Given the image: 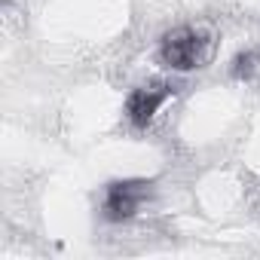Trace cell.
Masks as SVG:
<instances>
[{"label":"cell","mask_w":260,"mask_h":260,"mask_svg":"<svg viewBox=\"0 0 260 260\" xmlns=\"http://www.w3.org/2000/svg\"><path fill=\"white\" fill-rule=\"evenodd\" d=\"M169 95H172V89L166 83H150V86L135 89L132 95H128V101H125V119L135 128H147V122L169 101Z\"/></svg>","instance_id":"cell-3"},{"label":"cell","mask_w":260,"mask_h":260,"mask_svg":"<svg viewBox=\"0 0 260 260\" xmlns=\"http://www.w3.org/2000/svg\"><path fill=\"white\" fill-rule=\"evenodd\" d=\"M150 199V184L147 181H113L104 190V217L107 220H128L135 217L138 208Z\"/></svg>","instance_id":"cell-2"},{"label":"cell","mask_w":260,"mask_h":260,"mask_svg":"<svg viewBox=\"0 0 260 260\" xmlns=\"http://www.w3.org/2000/svg\"><path fill=\"white\" fill-rule=\"evenodd\" d=\"M208 49H211V40L202 31L178 28V31H169L162 37L159 55H162V61L172 71H193V68H199L208 58Z\"/></svg>","instance_id":"cell-1"},{"label":"cell","mask_w":260,"mask_h":260,"mask_svg":"<svg viewBox=\"0 0 260 260\" xmlns=\"http://www.w3.org/2000/svg\"><path fill=\"white\" fill-rule=\"evenodd\" d=\"M233 77H239V80H254V77H260V55H257V52H242V55H236V61H233Z\"/></svg>","instance_id":"cell-4"}]
</instances>
